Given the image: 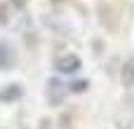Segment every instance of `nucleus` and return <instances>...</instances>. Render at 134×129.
<instances>
[{
    "instance_id": "9",
    "label": "nucleus",
    "mask_w": 134,
    "mask_h": 129,
    "mask_svg": "<svg viewBox=\"0 0 134 129\" xmlns=\"http://www.w3.org/2000/svg\"><path fill=\"white\" fill-rule=\"evenodd\" d=\"M9 2H12L14 7H24V5H26V0H9Z\"/></svg>"
},
{
    "instance_id": "1",
    "label": "nucleus",
    "mask_w": 134,
    "mask_h": 129,
    "mask_svg": "<svg viewBox=\"0 0 134 129\" xmlns=\"http://www.w3.org/2000/svg\"><path fill=\"white\" fill-rule=\"evenodd\" d=\"M66 94H68V85H64L57 78L47 80V85H45V99H47L49 106H61L64 99H66Z\"/></svg>"
},
{
    "instance_id": "4",
    "label": "nucleus",
    "mask_w": 134,
    "mask_h": 129,
    "mask_svg": "<svg viewBox=\"0 0 134 129\" xmlns=\"http://www.w3.org/2000/svg\"><path fill=\"white\" fill-rule=\"evenodd\" d=\"M21 85H5L0 89V103H9V101H16L21 99Z\"/></svg>"
},
{
    "instance_id": "5",
    "label": "nucleus",
    "mask_w": 134,
    "mask_h": 129,
    "mask_svg": "<svg viewBox=\"0 0 134 129\" xmlns=\"http://www.w3.org/2000/svg\"><path fill=\"white\" fill-rule=\"evenodd\" d=\"M120 80H122V87H125V89H132L134 87V59H127V61L122 63Z\"/></svg>"
},
{
    "instance_id": "2",
    "label": "nucleus",
    "mask_w": 134,
    "mask_h": 129,
    "mask_svg": "<svg viewBox=\"0 0 134 129\" xmlns=\"http://www.w3.org/2000/svg\"><path fill=\"white\" fill-rule=\"evenodd\" d=\"M54 68H57L59 73L73 75V73L80 71V59H78L75 54H59V56L54 59Z\"/></svg>"
},
{
    "instance_id": "8",
    "label": "nucleus",
    "mask_w": 134,
    "mask_h": 129,
    "mask_svg": "<svg viewBox=\"0 0 134 129\" xmlns=\"http://www.w3.org/2000/svg\"><path fill=\"white\" fill-rule=\"evenodd\" d=\"M40 129H52V122H49L47 118H42V120H40Z\"/></svg>"
},
{
    "instance_id": "6",
    "label": "nucleus",
    "mask_w": 134,
    "mask_h": 129,
    "mask_svg": "<svg viewBox=\"0 0 134 129\" xmlns=\"http://www.w3.org/2000/svg\"><path fill=\"white\" fill-rule=\"evenodd\" d=\"M87 87H90V85H87L85 80H78V82H73V85H71V92H85Z\"/></svg>"
},
{
    "instance_id": "7",
    "label": "nucleus",
    "mask_w": 134,
    "mask_h": 129,
    "mask_svg": "<svg viewBox=\"0 0 134 129\" xmlns=\"http://www.w3.org/2000/svg\"><path fill=\"white\" fill-rule=\"evenodd\" d=\"M7 21V5H0V24Z\"/></svg>"
},
{
    "instance_id": "3",
    "label": "nucleus",
    "mask_w": 134,
    "mask_h": 129,
    "mask_svg": "<svg viewBox=\"0 0 134 129\" xmlns=\"http://www.w3.org/2000/svg\"><path fill=\"white\" fill-rule=\"evenodd\" d=\"M16 66V52L7 40H0V71H9Z\"/></svg>"
}]
</instances>
